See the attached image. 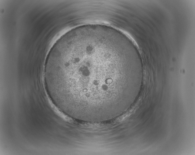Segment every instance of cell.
<instances>
[{
	"label": "cell",
	"instance_id": "obj_1",
	"mask_svg": "<svg viewBox=\"0 0 195 155\" xmlns=\"http://www.w3.org/2000/svg\"><path fill=\"white\" fill-rule=\"evenodd\" d=\"M122 47L101 34L78 35L64 42L45 63L44 80L55 105L76 120H109L122 108Z\"/></svg>",
	"mask_w": 195,
	"mask_h": 155
}]
</instances>
